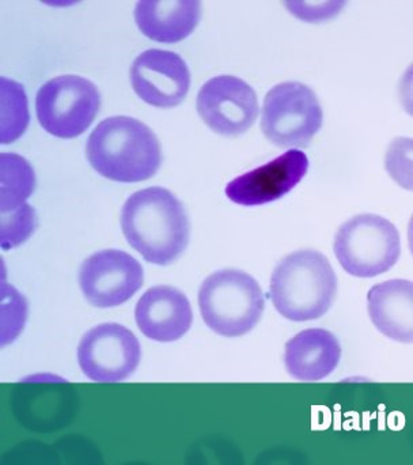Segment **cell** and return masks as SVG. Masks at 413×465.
<instances>
[{"label":"cell","instance_id":"cell-1","mask_svg":"<svg viewBox=\"0 0 413 465\" xmlns=\"http://www.w3.org/2000/svg\"><path fill=\"white\" fill-rule=\"evenodd\" d=\"M122 229L146 262L169 265L190 242V220L182 202L161 187L133 193L122 212Z\"/></svg>","mask_w":413,"mask_h":465},{"label":"cell","instance_id":"cell-2","mask_svg":"<svg viewBox=\"0 0 413 465\" xmlns=\"http://www.w3.org/2000/svg\"><path fill=\"white\" fill-rule=\"evenodd\" d=\"M86 155L101 176L120 183L152 179L162 163L155 134L143 123L127 116L103 120L90 134Z\"/></svg>","mask_w":413,"mask_h":465},{"label":"cell","instance_id":"cell-3","mask_svg":"<svg viewBox=\"0 0 413 465\" xmlns=\"http://www.w3.org/2000/svg\"><path fill=\"white\" fill-rule=\"evenodd\" d=\"M338 287V276L327 256L314 249H302L276 265L270 294L276 311L287 320L311 322L332 308Z\"/></svg>","mask_w":413,"mask_h":465},{"label":"cell","instance_id":"cell-4","mask_svg":"<svg viewBox=\"0 0 413 465\" xmlns=\"http://www.w3.org/2000/svg\"><path fill=\"white\" fill-rule=\"evenodd\" d=\"M199 308L211 331L226 338H238L259 324L265 300L253 276L240 270H221L202 283Z\"/></svg>","mask_w":413,"mask_h":465},{"label":"cell","instance_id":"cell-5","mask_svg":"<svg viewBox=\"0 0 413 465\" xmlns=\"http://www.w3.org/2000/svg\"><path fill=\"white\" fill-rule=\"evenodd\" d=\"M333 251L349 275L376 278L392 270L400 259V232L381 215H357L336 232Z\"/></svg>","mask_w":413,"mask_h":465},{"label":"cell","instance_id":"cell-6","mask_svg":"<svg viewBox=\"0 0 413 465\" xmlns=\"http://www.w3.org/2000/svg\"><path fill=\"white\" fill-rule=\"evenodd\" d=\"M321 104L316 93L300 82H284L265 95L261 130L280 149L308 147L322 127Z\"/></svg>","mask_w":413,"mask_h":465},{"label":"cell","instance_id":"cell-7","mask_svg":"<svg viewBox=\"0 0 413 465\" xmlns=\"http://www.w3.org/2000/svg\"><path fill=\"white\" fill-rule=\"evenodd\" d=\"M101 108V94L89 79L62 75L38 90L35 112L41 127L62 139L82 135L94 122Z\"/></svg>","mask_w":413,"mask_h":465},{"label":"cell","instance_id":"cell-8","mask_svg":"<svg viewBox=\"0 0 413 465\" xmlns=\"http://www.w3.org/2000/svg\"><path fill=\"white\" fill-rule=\"evenodd\" d=\"M141 360L138 338L116 322L87 331L78 346L79 366L93 381H124L135 373Z\"/></svg>","mask_w":413,"mask_h":465},{"label":"cell","instance_id":"cell-9","mask_svg":"<svg viewBox=\"0 0 413 465\" xmlns=\"http://www.w3.org/2000/svg\"><path fill=\"white\" fill-rule=\"evenodd\" d=\"M141 262L119 249H105L84 260L79 284L84 298L95 308L123 305L143 286Z\"/></svg>","mask_w":413,"mask_h":465},{"label":"cell","instance_id":"cell-10","mask_svg":"<svg viewBox=\"0 0 413 465\" xmlns=\"http://www.w3.org/2000/svg\"><path fill=\"white\" fill-rule=\"evenodd\" d=\"M259 111L253 87L237 76H215L199 92V114L219 135H242L254 124Z\"/></svg>","mask_w":413,"mask_h":465},{"label":"cell","instance_id":"cell-11","mask_svg":"<svg viewBox=\"0 0 413 465\" xmlns=\"http://www.w3.org/2000/svg\"><path fill=\"white\" fill-rule=\"evenodd\" d=\"M131 84L138 97L155 108H174L187 97L191 74L180 54L149 49L131 67Z\"/></svg>","mask_w":413,"mask_h":465},{"label":"cell","instance_id":"cell-12","mask_svg":"<svg viewBox=\"0 0 413 465\" xmlns=\"http://www.w3.org/2000/svg\"><path fill=\"white\" fill-rule=\"evenodd\" d=\"M309 171L305 153L292 149L229 183L226 196L241 206H261L294 190Z\"/></svg>","mask_w":413,"mask_h":465},{"label":"cell","instance_id":"cell-13","mask_svg":"<svg viewBox=\"0 0 413 465\" xmlns=\"http://www.w3.org/2000/svg\"><path fill=\"white\" fill-rule=\"evenodd\" d=\"M135 319L144 336L160 343H171L190 331L192 306L180 290L155 286L147 290L136 303Z\"/></svg>","mask_w":413,"mask_h":465},{"label":"cell","instance_id":"cell-14","mask_svg":"<svg viewBox=\"0 0 413 465\" xmlns=\"http://www.w3.org/2000/svg\"><path fill=\"white\" fill-rule=\"evenodd\" d=\"M341 360L339 339L322 328H309L290 339L284 351V365L292 379L321 381L338 369Z\"/></svg>","mask_w":413,"mask_h":465},{"label":"cell","instance_id":"cell-15","mask_svg":"<svg viewBox=\"0 0 413 465\" xmlns=\"http://www.w3.org/2000/svg\"><path fill=\"white\" fill-rule=\"evenodd\" d=\"M368 311L374 327L398 343H413V282L392 279L371 287Z\"/></svg>","mask_w":413,"mask_h":465},{"label":"cell","instance_id":"cell-16","mask_svg":"<svg viewBox=\"0 0 413 465\" xmlns=\"http://www.w3.org/2000/svg\"><path fill=\"white\" fill-rule=\"evenodd\" d=\"M202 16V3L157 2L143 0L135 7V21L139 30L150 40L173 44L187 38L198 26Z\"/></svg>","mask_w":413,"mask_h":465},{"label":"cell","instance_id":"cell-17","mask_svg":"<svg viewBox=\"0 0 413 465\" xmlns=\"http://www.w3.org/2000/svg\"><path fill=\"white\" fill-rule=\"evenodd\" d=\"M35 187L32 165L14 153L0 154V214L24 206Z\"/></svg>","mask_w":413,"mask_h":465},{"label":"cell","instance_id":"cell-18","mask_svg":"<svg viewBox=\"0 0 413 465\" xmlns=\"http://www.w3.org/2000/svg\"><path fill=\"white\" fill-rule=\"evenodd\" d=\"M2 119H0V142L13 143L21 138L29 124V109L24 86L7 78L0 79Z\"/></svg>","mask_w":413,"mask_h":465},{"label":"cell","instance_id":"cell-19","mask_svg":"<svg viewBox=\"0 0 413 465\" xmlns=\"http://www.w3.org/2000/svg\"><path fill=\"white\" fill-rule=\"evenodd\" d=\"M37 218L34 209L29 204L18 207L14 212L0 214V243L2 248L13 249L24 243L35 231Z\"/></svg>","mask_w":413,"mask_h":465},{"label":"cell","instance_id":"cell-20","mask_svg":"<svg viewBox=\"0 0 413 465\" xmlns=\"http://www.w3.org/2000/svg\"><path fill=\"white\" fill-rule=\"evenodd\" d=\"M385 169L403 190L413 193V138H396L388 147Z\"/></svg>","mask_w":413,"mask_h":465},{"label":"cell","instance_id":"cell-21","mask_svg":"<svg viewBox=\"0 0 413 465\" xmlns=\"http://www.w3.org/2000/svg\"><path fill=\"white\" fill-rule=\"evenodd\" d=\"M27 303L13 286L2 287V346L18 338L26 322Z\"/></svg>","mask_w":413,"mask_h":465},{"label":"cell","instance_id":"cell-22","mask_svg":"<svg viewBox=\"0 0 413 465\" xmlns=\"http://www.w3.org/2000/svg\"><path fill=\"white\" fill-rule=\"evenodd\" d=\"M346 2H287L286 7L292 15L306 22H322L333 18L343 10Z\"/></svg>","mask_w":413,"mask_h":465},{"label":"cell","instance_id":"cell-23","mask_svg":"<svg viewBox=\"0 0 413 465\" xmlns=\"http://www.w3.org/2000/svg\"><path fill=\"white\" fill-rule=\"evenodd\" d=\"M398 97L404 111L413 117V63L401 76L398 84Z\"/></svg>","mask_w":413,"mask_h":465},{"label":"cell","instance_id":"cell-24","mask_svg":"<svg viewBox=\"0 0 413 465\" xmlns=\"http://www.w3.org/2000/svg\"><path fill=\"white\" fill-rule=\"evenodd\" d=\"M408 246L413 256V214L408 223Z\"/></svg>","mask_w":413,"mask_h":465}]
</instances>
